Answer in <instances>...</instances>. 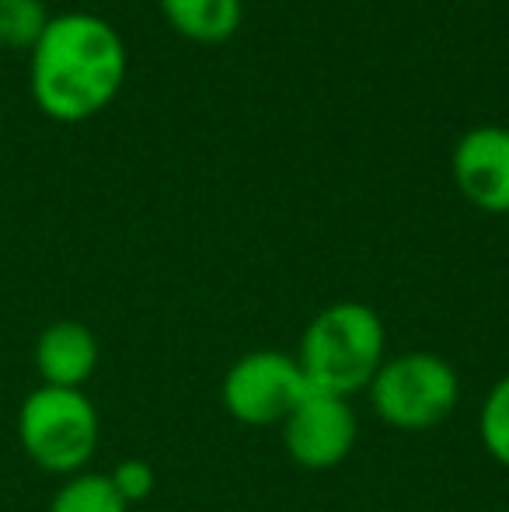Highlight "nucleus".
<instances>
[{
	"instance_id": "f257e3e1",
	"label": "nucleus",
	"mask_w": 509,
	"mask_h": 512,
	"mask_svg": "<svg viewBox=\"0 0 509 512\" xmlns=\"http://www.w3.org/2000/svg\"><path fill=\"white\" fill-rule=\"evenodd\" d=\"M28 88L42 115L56 122L95 119L116 102L126 81V42L88 11L53 14L35 42Z\"/></svg>"
},
{
	"instance_id": "f03ea898",
	"label": "nucleus",
	"mask_w": 509,
	"mask_h": 512,
	"mask_svg": "<svg viewBox=\"0 0 509 512\" xmlns=\"http://www.w3.org/2000/svg\"><path fill=\"white\" fill-rule=\"evenodd\" d=\"M387 359V328L370 304L339 300L307 321L300 335L297 363L307 387L332 398L367 391Z\"/></svg>"
},
{
	"instance_id": "7ed1b4c3",
	"label": "nucleus",
	"mask_w": 509,
	"mask_h": 512,
	"mask_svg": "<svg viewBox=\"0 0 509 512\" xmlns=\"http://www.w3.org/2000/svg\"><path fill=\"white\" fill-rule=\"evenodd\" d=\"M102 422L95 401L84 391L35 387L18 408V443L25 457L46 474L74 478L88 471L98 453Z\"/></svg>"
},
{
	"instance_id": "20e7f679",
	"label": "nucleus",
	"mask_w": 509,
	"mask_h": 512,
	"mask_svg": "<svg viewBox=\"0 0 509 512\" xmlns=\"http://www.w3.org/2000/svg\"><path fill=\"white\" fill-rule=\"evenodd\" d=\"M377 418L398 432H429L454 415L461 377L436 352H401L384 359L367 387Z\"/></svg>"
},
{
	"instance_id": "39448f33",
	"label": "nucleus",
	"mask_w": 509,
	"mask_h": 512,
	"mask_svg": "<svg viewBox=\"0 0 509 512\" xmlns=\"http://www.w3.org/2000/svg\"><path fill=\"white\" fill-rule=\"evenodd\" d=\"M307 394L311 387H307L297 356L279 349L245 352L227 366L224 380H220V405L234 422L248 425V429L283 425Z\"/></svg>"
},
{
	"instance_id": "423d86ee",
	"label": "nucleus",
	"mask_w": 509,
	"mask_h": 512,
	"mask_svg": "<svg viewBox=\"0 0 509 512\" xmlns=\"http://www.w3.org/2000/svg\"><path fill=\"white\" fill-rule=\"evenodd\" d=\"M279 429H283V446L290 460L304 471H332L346 464L360 436L353 405L346 398L318 391L307 394Z\"/></svg>"
},
{
	"instance_id": "0eeeda50",
	"label": "nucleus",
	"mask_w": 509,
	"mask_h": 512,
	"mask_svg": "<svg viewBox=\"0 0 509 512\" xmlns=\"http://www.w3.org/2000/svg\"><path fill=\"white\" fill-rule=\"evenodd\" d=\"M454 182L475 209L492 216L509 213V129L475 126L454 147Z\"/></svg>"
},
{
	"instance_id": "6e6552de",
	"label": "nucleus",
	"mask_w": 509,
	"mask_h": 512,
	"mask_svg": "<svg viewBox=\"0 0 509 512\" xmlns=\"http://www.w3.org/2000/svg\"><path fill=\"white\" fill-rule=\"evenodd\" d=\"M35 373L42 387H63V391H84L98 370V338L88 324L81 321H53L35 338Z\"/></svg>"
},
{
	"instance_id": "1a4fd4ad",
	"label": "nucleus",
	"mask_w": 509,
	"mask_h": 512,
	"mask_svg": "<svg viewBox=\"0 0 509 512\" xmlns=\"http://www.w3.org/2000/svg\"><path fill=\"white\" fill-rule=\"evenodd\" d=\"M168 25L182 39L217 46L241 25V0H161Z\"/></svg>"
},
{
	"instance_id": "9d476101",
	"label": "nucleus",
	"mask_w": 509,
	"mask_h": 512,
	"mask_svg": "<svg viewBox=\"0 0 509 512\" xmlns=\"http://www.w3.org/2000/svg\"><path fill=\"white\" fill-rule=\"evenodd\" d=\"M46 512H129V506L112 488L109 474L81 471L74 478H63Z\"/></svg>"
},
{
	"instance_id": "9b49d317",
	"label": "nucleus",
	"mask_w": 509,
	"mask_h": 512,
	"mask_svg": "<svg viewBox=\"0 0 509 512\" xmlns=\"http://www.w3.org/2000/svg\"><path fill=\"white\" fill-rule=\"evenodd\" d=\"M49 21L53 14L46 0H0V46L32 53Z\"/></svg>"
},
{
	"instance_id": "f8f14e48",
	"label": "nucleus",
	"mask_w": 509,
	"mask_h": 512,
	"mask_svg": "<svg viewBox=\"0 0 509 512\" xmlns=\"http://www.w3.org/2000/svg\"><path fill=\"white\" fill-rule=\"evenodd\" d=\"M478 436H482L485 453L509 471V373L485 394L482 411H478Z\"/></svg>"
},
{
	"instance_id": "ddd939ff",
	"label": "nucleus",
	"mask_w": 509,
	"mask_h": 512,
	"mask_svg": "<svg viewBox=\"0 0 509 512\" xmlns=\"http://www.w3.org/2000/svg\"><path fill=\"white\" fill-rule=\"evenodd\" d=\"M109 481H112V488H116L119 499H123L126 506H136V502H147L150 495H154V488H157L154 467H150L143 457H126V460H119V464L109 471Z\"/></svg>"
}]
</instances>
